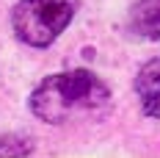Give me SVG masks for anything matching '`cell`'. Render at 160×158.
<instances>
[{
    "label": "cell",
    "instance_id": "2",
    "mask_svg": "<svg viewBox=\"0 0 160 158\" xmlns=\"http://www.w3.org/2000/svg\"><path fill=\"white\" fill-rule=\"evenodd\" d=\"M78 0H19L11 11L14 36L28 47H50L75 19Z\"/></svg>",
    "mask_w": 160,
    "mask_h": 158
},
{
    "label": "cell",
    "instance_id": "3",
    "mask_svg": "<svg viewBox=\"0 0 160 158\" xmlns=\"http://www.w3.org/2000/svg\"><path fill=\"white\" fill-rule=\"evenodd\" d=\"M135 95L146 117L160 119V56L146 61L135 75Z\"/></svg>",
    "mask_w": 160,
    "mask_h": 158
},
{
    "label": "cell",
    "instance_id": "5",
    "mask_svg": "<svg viewBox=\"0 0 160 158\" xmlns=\"http://www.w3.org/2000/svg\"><path fill=\"white\" fill-rule=\"evenodd\" d=\"M33 142L28 136H17V133H6L0 136V155H31Z\"/></svg>",
    "mask_w": 160,
    "mask_h": 158
},
{
    "label": "cell",
    "instance_id": "1",
    "mask_svg": "<svg viewBox=\"0 0 160 158\" xmlns=\"http://www.w3.org/2000/svg\"><path fill=\"white\" fill-rule=\"evenodd\" d=\"M33 117L47 125H64L69 119H86L111 106V89L91 69H69L47 75L31 92Z\"/></svg>",
    "mask_w": 160,
    "mask_h": 158
},
{
    "label": "cell",
    "instance_id": "4",
    "mask_svg": "<svg viewBox=\"0 0 160 158\" xmlns=\"http://www.w3.org/2000/svg\"><path fill=\"white\" fill-rule=\"evenodd\" d=\"M127 28L132 36L158 42L160 39V0H135L127 14Z\"/></svg>",
    "mask_w": 160,
    "mask_h": 158
}]
</instances>
